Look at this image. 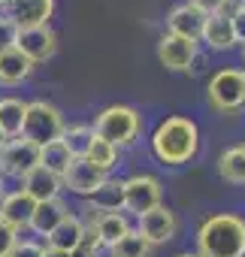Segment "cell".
Listing matches in <instances>:
<instances>
[{"label":"cell","mask_w":245,"mask_h":257,"mask_svg":"<svg viewBox=\"0 0 245 257\" xmlns=\"http://www.w3.org/2000/svg\"><path fill=\"white\" fill-rule=\"evenodd\" d=\"M197 52H200V43H191V40H182V37H173V34L158 37V61L170 73H188Z\"/></svg>","instance_id":"cell-12"},{"label":"cell","mask_w":245,"mask_h":257,"mask_svg":"<svg viewBox=\"0 0 245 257\" xmlns=\"http://www.w3.org/2000/svg\"><path fill=\"white\" fill-rule=\"evenodd\" d=\"M134 230H137L152 248H158V245H167V242L176 239V233H179V218H176V212H173L167 203H161V206H155L152 212L140 215L137 224H134Z\"/></svg>","instance_id":"cell-8"},{"label":"cell","mask_w":245,"mask_h":257,"mask_svg":"<svg viewBox=\"0 0 245 257\" xmlns=\"http://www.w3.org/2000/svg\"><path fill=\"white\" fill-rule=\"evenodd\" d=\"M188 4H194L200 13L212 16V13H224V10H230V7H233V0H188Z\"/></svg>","instance_id":"cell-32"},{"label":"cell","mask_w":245,"mask_h":257,"mask_svg":"<svg viewBox=\"0 0 245 257\" xmlns=\"http://www.w3.org/2000/svg\"><path fill=\"white\" fill-rule=\"evenodd\" d=\"M200 46L206 52H233L239 46L236 34H233V22H230V10L206 16L203 34H200Z\"/></svg>","instance_id":"cell-14"},{"label":"cell","mask_w":245,"mask_h":257,"mask_svg":"<svg viewBox=\"0 0 245 257\" xmlns=\"http://www.w3.org/2000/svg\"><path fill=\"white\" fill-rule=\"evenodd\" d=\"M43 257H70V254H67V251H58V248H49V245H46V248H43Z\"/></svg>","instance_id":"cell-35"},{"label":"cell","mask_w":245,"mask_h":257,"mask_svg":"<svg viewBox=\"0 0 245 257\" xmlns=\"http://www.w3.org/2000/svg\"><path fill=\"white\" fill-rule=\"evenodd\" d=\"M43 242L40 239H34V236H19L16 239V245H13V251H10V257H43Z\"/></svg>","instance_id":"cell-29"},{"label":"cell","mask_w":245,"mask_h":257,"mask_svg":"<svg viewBox=\"0 0 245 257\" xmlns=\"http://www.w3.org/2000/svg\"><path fill=\"white\" fill-rule=\"evenodd\" d=\"M25 112H28V100H22V97H16V94L0 97V134H4V140L22 137Z\"/></svg>","instance_id":"cell-22"},{"label":"cell","mask_w":245,"mask_h":257,"mask_svg":"<svg viewBox=\"0 0 245 257\" xmlns=\"http://www.w3.org/2000/svg\"><path fill=\"white\" fill-rule=\"evenodd\" d=\"M91 127H94V137H100V140H106L115 149L125 152V149H131V146L140 143L146 118L131 103H112V106H106V109H100L94 115Z\"/></svg>","instance_id":"cell-3"},{"label":"cell","mask_w":245,"mask_h":257,"mask_svg":"<svg viewBox=\"0 0 245 257\" xmlns=\"http://www.w3.org/2000/svg\"><path fill=\"white\" fill-rule=\"evenodd\" d=\"M176 257H200V254H197V251H179Z\"/></svg>","instance_id":"cell-37"},{"label":"cell","mask_w":245,"mask_h":257,"mask_svg":"<svg viewBox=\"0 0 245 257\" xmlns=\"http://www.w3.org/2000/svg\"><path fill=\"white\" fill-rule=\"evenodd\" d=\"M103 179H106V176H103V173H97L88 161L76 158V161L64 170L61 185H64V194H73V197L85 200V197H91V194H94V188H97Z\"/></svg>","instance_id":"cell-16"},{"label":"cell","mask_w":245,"mask_h":257,"mask_svg":"<svg viewBox=\"0 0 245 257\" xmlns=\"http://www.w3.org/2000/svg\"><path fill=\"white\" fill-rule=\"evenodd\" d=\"M34 64L13 46L7 52H0V88H22L34 76Z\"/></svg>","instance_id":"cell-20"},{"label":"cell","mask_w":245,"mask_h":257,"mask_svg":"<svg viewBox=\"0 0 245 257\" xmlns=\"http://www.w3.org/2000/svg\"><path fill=\"white\" fill-rule=\"evenodd\" d=\"M73 209H70V203L64 200V197H55V200H46V203H37L34 206V215H31V227H28V233L34 236V239H46L67 215H70Z\"/></svg>","instance_id":"cell-17"},{"label":"cell","mask_w":245,"mask_h":257,"mask_svg":"<svg viewBox=\"0 0 245 257\" xmlns=\"http://www.w3.org/2000/svg\"><path fill=\"white\" fill-rule=\"evenodd\" d=\"M0 146H4V134H0Z\"/></svg>","instance_id":"cell-40"},{"label":"cell","mask_w":245,"mask_h":257,"mask_svg":"<svg viewBox=\"0 0 245 257\" xmlns=\"http://www.w3.org/2000/svg\"><path fill=\"white\" fill-rule=\"evenodd\" d=\"M209 64H212V52H206V49L200 46V52L194 55V61H191L188 73H191V76H203V73L209 70Z\"/></svg>","instance_id":"cell-33"},{"label":"cell","mask_w":245,"mask_h":257,"mask_svg":"<svg viewBox=\"0 0 245 257\" xmlns=\"http://www.w3.org/2000/svg\"><path fill=\"white\" fill-rule=\"evenodd\" d=\"M164 203V185L152 173H134L125 179V215H146Z\"/></svg>","instance_id":"cell-6"},{"label":"cell","mask_w":245,"mask_h":257,"mask_svg":"<svg viewBox=\"0 0 245 257\" xmlns=\"http://www.w3.org/2000/svg\"><path fill=\"white\" fill-rule=\"evenodd\" d=\"M242 146H245V140H242Z\"/></svg>","instance_id":"cell-41"},{"label":"cell","mask_w":245,"mask_h":257,"mask_svg":"<svg viewBox=\"0 0 245 257\" xmlns=\"http://www.w3.org/2000/svg\"><path fill=\"white\" fill-rule=\"evenodd\" d=\"M203 25H206V13H200L194 4H176L167 19H164V34H173V37H182V40H191V43H200V34H203Z\"/></svg>","instance_id":"cell-11"},{"label":"cell","mask_w":245,"mask_h":257,"mask_svg":"<svg viewBox=\"0 0 245 257\" xmlns=\"http://www.w3.org/2000/svg\"><path fill=\"white\" fill-rule=\"evenodd\" d=\"M200 257H245V218L236 212L206 215L194 236Z\"/></svg>","instance_id":"cell-2"},{"label":"cell","mask_w":245,"mask_h":257,"mask_svg":"<svg viewBox=\"0 0 245 257\" xmlns=\"http://www.w3.org/2000/svg\"><path fill=\"white\" fill-rule=\"evenodd\" d=\"M67 127L64 112L52 103V100H28V112H25V124H22V137L34 146H49L55 140H61Z\"/></svg>","instance_id":"cell-5"},{"label":"cell","mask_w":245,"mask_h":257,"mask_svg":"<svg viewBox=\"0 0 245 257\" xmlns=\"http://www.w3.org/2000/svg\"><path fill=\"white\" fill-rule=\"evenodd\" d=\"M73 164V155L67 152V146L61 140L49 143V146H40V167H46L49 173L55 176H64V170Z\"/></svg>","instance_id":"cell-27"},{"label":"cell","mask_w":245,"mask_h":257,"mask_svg":"<svg viewBox=\"0 0 245 257\" xmlns=\"http://www.w3.org/2000/svg\"><path fill=\"white\" fill-rule=\"evenodd\" d=\"M16 239H19V233H16V230H10L4 221H0V257H10V251H13Z\"/></svg>","instance_id":"cell-34"},{"label":"cell","mask_w":245,"mask_h":257,"mask_svg":"<svg viewBox=\"0 0 245 257\" xmlns=\"http://www.w3.org/2000/svg\"><path fill=\"white\" fill-rule=\"evenodd\" d=\"M100 251H103V245H100V239H97V233H94V227L85 221V233H82V242L70 251V257H100Z\"/></svg>","instance_id":"cell-28"},{"label":"cell","mask_w":245,"mask_h":257,"mask_svg":"<svg viewBox=\"0 0 245 257\" xmlns=\"http://www.w3.org/2000/svg\"><path fill=\"white\" fill-rule=\"evenodd\" d=\"M206 100L221 115H236L245 109V70L242 67H221L209 76Z\"/></svg>","instance_id":"cell-4"},{"label":"cell","mask_w":245,"mask_h":257,"mask_svg":"<svg viewBox=\"0 0 245 257\" xmlns=\"http://www.w3.org/2000/svg\"><path fill=\"white\" fill-rule=\"evenodd\" d=\"M34 200L22 191V188H10L0 200V221H4L10 230H16L19 236H28L31 227V215H34Z\"/></svg>","instance_id":"cell-13"},{"label":"cell","mask_w":245,"mask_h":257,"mask_svg":"<svg viewBox=\"0 0 245 257\" xmlns=\"http://www.w3.org/2000/svg\"><path fill=\"white\" fill-rule=\"evenodd\" d=\"M230 22H233L236 43L245 46V0H233V7H230Z\"/></svg>","instance_id":"cell-30"},{"label":"cell","mask_w":245,"mask_h":257,"mask_svg":"<svg viewBox=\"0 0 245 257\" xmlns=\"http://www.w3.org/2000/svg\"><path fill=\"white\" fill-rule=\"evenodd\" d=\"M242 70H245V46H242Z\"/></svg>","instance_id":"cell-39"},{"label":"cell","mask_w":245,"mask_h":257,"mask_svg":"<svg viewBox=\"0 0 245 257\" xmlns=\"http://www.w3.org/2000/svg\"><path fill=\"white\" fill-rule=\"evenodd\" d=\"M218 176L227 185H245V146H230L218 158Z\"/></svg>","instance_id":"cell-24"},{"label":"cell","mask_w":245,"mask_h":257,"mask_svg":"<svg viewBox=\"0 0 245 257\" xmlns=\"http://www.w3.org/2000/svg\"><path fill=\"white\" fill-rule=\"evenodd\" d=\"M91 140H94V127H91V124H85V121L67 124V127H64V134H61V143H64V146H67V152L73 155V161H76V158H85V152H88Z\"/></svg>","instance_id":"cell-26"},{"label":"cell","mask_w":245,"mask_h":257,"mask_svg":"<svg viewBox=\"0 0 245 257\" xmlns=\"http://www.w3.org/2000/svg\"><path fill=\"white\" fill-rule=\"evenodd\" d=\"M152 254H155V248L137 230H128L118 242H112L106 248V257H152Z\"/></svg>","instance_id":"cell-25"},{"label":"cell","mask_w":245,"mask_h":257,"mask_svg":"<svg viewBox=\"0 0 245 257\" xmlns=\"http://www.w3.org/2000/svg\"><path fill=\"white\" fill-rule=\"evenodd\" d=\"M7 191H10V188H7V179L0 176V200H4V194H7Z\"/></svg>","instance_id":"cell-36"},{"label":"cell","mask_w":245,"mask_h":257,"mask_svg":"<svg viewBox=\"0 0 245 257\" xmlns=\"http://www.w3.org/2000/svg\"><path fill=\"white\" fill-rule=\"evenodd\" d=\"M82 221H88V224L94 227V233H97V239H100L103 251H106L112 242H118V239L125 236L128 230H134V224H131V215H125V212L91 215V212H85V209H82Z\"/></svg>","instance_id":"cell-18"},{"label":"cell","mask_w":245,"mask_h":257,"mask_svg":"<svg viewBox=\"0 0 245 257\" xmlns=\"http://www.w3.org/2000/svg\"><path fill=\"white\" fill-rule=\"evenodd\" d=\"M34 167H40V146L28 143L25 137L4 140V146H0V176L22 182Z\"/></svg>","instance_id":"cell-7"},{"label":"cell","mask_w":245,"mask_h":257,"mask_svg":"<svg viewBox=\"0 0 245 257\" xmlns=\"http://www.w3.org/2000/svg\"><path fill=\"white\" fill-rule=\"evenodd\" d=\"M85 212L91 215H106V212H125V179L106 176L91 197H85Z\"/></svg>","instance_id":"cell-15"},{"label":"cell","mask_w":245,"mask_h":257,"mask_svg":"<svg viewBox=\"0 0 245 257\" xmlns=\"http://www.w3.org/2000/svg\"><path fill=\"white\" fill-rule=\"evenodd\" d=\"M19 188L34 200V203H46V200H55V197H64V185H61V176L49 173L46 167H34L22 182Z\"/></svg>","instance_id":"cell-19"},{"label":"cell","mask_w":245,"mask_h":257,"mask_svg":"<svg viewBox=\"0 0 245 257\" xmlns=\"http://www.w3.org/2000/svg\"><path fill=\"white\" fill-rule=\"evenodd\" d=\"M7 7H10V0H0V13H4Z\"/></svg>","instance_id":"cell-38"},{"label":"cell","mask_w":245,"mask_h":257,"mask_svg":"<svg viewBox=\"0 0 245 257\" xmlns=\"http://www.w3.org/2000/svg\"><path fill=\"white\" fill-rule=\"evenodd\" d=\"M149 146L164 167H185L200 155V127L188 115H167L152 131Z\"/></svg>","instance_id":"cell-1"},{"label":"cell","mask_w":245,"mask_h":257,"mask_svg":"<svg viewBox=\"0 0 245 257\" xmlns=\"http://www.w3.org/2000/svg\"><path fill=\"white\" fill-rule=\"evenodd\" d=\"M82 161H88V164H91L97 173H103V176H112V170H115V167H118V161H121V149H115L112 143H106V140L94 137Z\"/></svg>","instance_id":"cell-23"},{"label":"cell","mask_w":245,"mask_h":257,"mask_svg":"<svg viewBox=\"0 0 245 257\" xmlns=\"http://www.w3.org/2000/svg\"><path fill=\"white\" fill-rule=\"evenodd\" d=\"M82 233H85V221H82V215L79 212H70L46 239H43V245H49V248H58V251H73L79 242H82Z\"/></svg>","instance_id":"cell-21"},{"label":"cell","mask_w":245,"mask_h":257,"mask_svg":"<svg viewBox=\"0 0 245 257\" xmlns=\"http://www.w3.org/2000/svg\"><path fill=\"white\" fill-rule=\"evenodd\" d=\"M55 10H58V0H10V7L4 10V16L22 31V28L52 25Z\"/></svg>","instance_id":"cell-10"},{"label":"cell","mask_w":245,"mask_h":257,"mask_svg":"<svg viewBox=\"0 0 245 257\" xmlns=\"http://www.w3.org/2000/svg\"><path fill=\"white\" fill-rule=\"evenodd\" d=\"M16 34H19V28L0 13V52H7V49H13L16 46Z\"/></svg>","instance_id":"cell-31"},{"label":"cell","mask_w":245,"mask_h":257,"mask_svg":"<svg viewBox=\"0 0 245 257\" xmlns=\"http://www.w3.org/2000/svg\"><path fill=\"white\" fill-rule=\"evenodd\" d=\"M16 49H19L34 67H40V64H46V61H52V58L58 55V34H55L52 25H43V28H22V31L16 34Z\"/></svg>","instance_id":"cell-9"}]
</instances>
